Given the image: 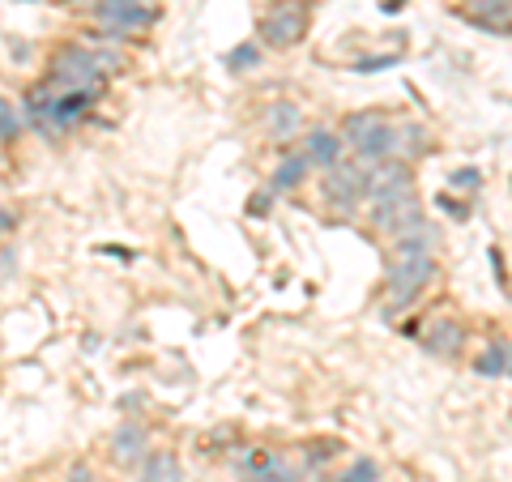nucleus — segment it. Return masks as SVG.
I'll return each mask as SVG.
<instances>
[{
    "label": "nucleus",
    "mask_w": 512,
    "mask_h": 482,
    "mask_svg": "<svg viewBox=\"0 0 512 482\" xmlns=\"http://www.w3.org/2000/svg\"><path fill=\"white\" fill-rule=\"evenodd\" d=\"M94 5H150V0H94Z\"/></svg>",
    "instance_id": "nucleus-27"
},
{
    "label": "nucleus",
    "mask_w": 512,
    "mask_h": 482,
    "mask_svg": "<svg viewBox=\"0 0 512 482\" xmlns=\"http://www.w3.org/2000/svg\"><path fill=\"white\" fill-rule=\"evenodd\" d=\"M457 13L495 39H508V30H512V0H461Z\"/></svg>",
    "instance_id": "nucleus-11"
},
{
    "label": "nucleus",
    "mask_w": 512,
    "mask_h": 482,
    "mask_svg": "<svg viewBox=\"0 0 512 482\" xmlns=\"http://www.w3.org/2000/svg\"><path fill=\"white\" fill-rule=\"evenodd\" d=\"M423 350L440 363H457L466 355V325H461L457 316H436L423 333Z\"/></svg>",
    "instance_id": "nucleus-10"
},
{
    "label": "nucleus",
    "mask_w": 512,
    "mask_h": 482,
    "mask_svg": "<svg viewBox=\"0 0 512 482\" xmlns=\"http://www.w3.org/2000/svg\"><path fill=\"white\" fill-rule=\"evenodd\" d=\"M261 60H265V52H261L256 43H239V47H231L222 64H227V73H231V77H248V73L261 69Z\"/></svg>",
    "instance_id": "nucleus-17"
},
{
    "label": "nucleus",
    "mask_w": 512,
    "mask_h": 482,
    "mask_svg": "<svg viewBox=\"0 0 512 482\" xmlns=\"http://www.w3.org/2000/svg\"><path fill=\"white\" fill-rule=\"evenodd\" d=\"M333 453H338V444H333V440H325V444H308V448H303V474H308V470H320V465H325Z\"/></svg>",
    "instance_id": "nucleus-20"
},
{
    "label": "nucleus",
    "mask_w": 512,
    "mask_h": 482,
    "mask_svg": "<svg viewBox=\"0 0 512 482\" xmlns=\"http://www.w3.org/2000/svg\"><path fill=\"white\" fill-rule=\"evenodd\" d=\"M338 137H342V150H350L355 163L376 167L393 150V120H389V111H380V107L350 111L338 128Z\"/></svg>",
    "instance_id": "nucleus-2"
},
{
    "label": "nucleus",
    "mask_w": 512,
    "mask_h": 482,
    "mask_svg": "<svg viewBox=\"0 0 512 482\" xmlns=\"http://www.w3.org/2000/svg\"><path fill=\"white\" fill-rule=\"evenodd\" d=\"M308 175H312V167L303 163V154L295 150H286L282 158H278V167H274V175H269V192H295V188H303L308 184Z\"/></svg>",
    "instance_id": "nucleus-16"
},
{
    "label": "nucleus",
    "mask_w": 512,
    "mask_h": 482,
    "mask_svg": "<svg viewBox=\"0 0 512 482\" xmlns=\"http://www.w3.org/2000/svg\"><path fill=\"white\" fill-rule=\"evenodd\" d=\"M338 482H380V461H376V457L350 461V470H346Z\"/></svg>",
    "instance_id": "nucleus-19"
},
{
    "label": "nucleus",
    "mask_w": 512,
    "mask_h": 482,
    "mask_svg": "<svg viewBox=\"0 0 512 482\" xmlns=\"http://www.w3.org/2000/svg\"><path fill=\"white\" fill-rule=\"evenodd\" d=\"M478 188H483V175L474 167H461V171L448 175V192H478Z\"/></svg>",
    "instance_id": "nucleus-21"
},
{
    "label": "nucleus",
    "mask_w": 512,
    "mask_h": 482,
    "mask_svg": "<svg viewBox=\"0 0 512 482\" xmlns=\"http://www.w3.org/2000/svg\"><path fill=\"white\" fill-rule=\"evenodd\" d=\"M431 150H436V141H431V128H427V124H419V120L393 124V150H389V158L414 167V163H419V158H427Z\"/></svg>",
    "instance_id": "nucleus-12"
},
{
    "label": "nucleus",
    "mask_w": 512,
    "mask_h": 482,
    "mask_svg": "<svg viewBox=\"0 0 512 482\" xmlns=\"http://www.w3.org/2000/svg\"><path fill=\"white\" fill-rule=\"evenodd\" d=\"M90 18H94V43H124V39H133L141 35V30H150L158 22V9L154 5H94L90 9Z\"/></svg>",
    "instance_id": "nucleus-6"
},
{
    "label": "nucleus",
    "mask_w": 512,
    "mask_h": 482,
    "mask_svg": "<svg viewBox=\"0 0 512 482\" xmlns=\"http://www.w3.org/2000/svg\"><path fill=\"white\" fill-rule=\"evenodd\" d=\"M299 154H303V163H308L312 171H329L333 163H342V158H346L338 128H325V124L303 128V133H299Z\"/></svg>",
    "instance_id": "nucleus-9"
},
{
    "label": "nucleus",
    "mask_w": 512,
    "mask_h": 482,
    "mask_svg": "<svg viewBox=\"0 0 512 482\" xmlns=\"http://www.w3.org/2000/svg\"><path fill=\"white\" fill-rule=\"evenodd\" d=\"M508 367H512L508 337H495V342H487V346L474 355V376H478V380H508Z\"/></svg>",
    "instance_id": "nucleus-15"
},
{
    "label": "nucleus",
    "mask_w": 512,
    "mask_h": 482,
    "mask_svg": "<svg viewBox=\"0 0 512 482\" xmlns=\"http://www.w3.org/2000/svg\"><path fill=\"white\" fill-rule=\"evenodd\" d=\"M150 448H154L150 427L137 423V419H124L116 431H111L107 457H111V465H116V470H137V465L150 457Z\"/></svg>",
    "instance_id": "nucleus-8"
},
{
    "label": "nucleus",
    "mask_w": 512,
    "mask_h": 482,
    "mask_svg": "<svg viewBox=\"0 0 512 482\" xmlns=\"http://www.w3.org/2000/svg\"><path fill=\"white\" fill-rule=\"evenodd\" d=\"M141 478L137 482H184V465L175 448H150V457L137 465Z\"/></svg>",
    "instance_id": "nucleus-14"
},
{
    "label": "nucleus",
    "mask_w": 512,
    "mask_h": 482,
    "mask_svg": "<svg viewBox=\"0 0 512 482\" xmlns=\"http://www.w3.org/2000/svg\"><path fill=\"white\" fill-rule=\"evenodd\" d=\"M487 256H491V269H495V282H500V291H504V286H508V278H504V273H508V269H504V248H491Z\"/></svg>",
    "instance_id": "nucleus-25"
},
{
    "label": "nucleus",
    "mask_w": 512,
    "mask_h": 482,
    "mask_svg": "<svg viewBox=\"0 0 512 482\" xmlns=\"http://www.w3.org/2000/svg\"><path fill=\"white\" fill-rule=\"evenodd\" d=\"M9 227H13V214H9V210H0V235H5Z\"/></svg>",
    "instance_id": "nucleus-28"
},
{
    "label": "nucleus",
    "mask_w": 512,
    "mask_h": 482,
    "mask_svg": "<svg viewBox=\"0 0 512 482\" xmlns=\"http://www.w3.org/2000/svg\"><path fill=\"white\" fill-rule=\"evenodd\" d=\"M0 163H5V158H0Z\"/></svg>",
    "instance_id": "nucleus-29"
},
{
    "label": "nucleus",
    "mask_w": 512,
    "mask_h": 482,
    "mask_svg": "<svg viewBox=\"0 0 512 482\" xmlns=\"http://www.w3.org/2000/svg\"><path fill=\"white\" fill-rule=\"evenodd\" d=\"M265 205H269V192H261V197H252V201H248V210H252V214H269Z\"/></svg>",
    "instance_id": "nucleus-26"
},
{
    "label": "nucleus",
    "mask_w": 512,
    "mask_h": 482,
    "mask_svg": "<svg viewBox=\"0 0 512 482\" xmlns=\"http://www.w3.org/2000/svg\"><path fill=\"white\" fill-rule=\"evenodd\" d=\"M320 205L338 214H355L359 205H367V167L342 158L329 171H320Z\"/></svg>",
    "instance_id": "nucleus-5"
},
{
    "label": "nucleus",
    "mask_w": 512,
    "mask_h": 482,
    "mask_svg": "<svg viewBox=\"0 0 512 482\" xmlns=\"http://www.w3.org/2000/svg\"><path fill=\"white\" fill-rule=\"evenodd\" d=\"M239 482H299L303 465H291V457L274 453V448H244L235 461Z\"/></svg>",
    "instance_id": "nucleus-7"
},
{
    "label": "nucleus",
    "mask_w": 512,
    "mask_h": 482,
    "mask_svg": "<svg viewBox=\"0 0 512 482\" xmlns=\"http://www.w3.org/2000/svg\"><path fill=\"white\" fill-rule=\"evenodd\" d=\"M261 128H265V137L274 141V146H286V141H299V133H303L308 124H303V107H299V103L282 99V103H269V107H265Z\"/></svg>",
    "instance_id": "nucleus-13"
},
{
    "label": "nucleus",
    "mask_w": 512,
    "mask_h": 482,
    "mask_svg": "<svg viewBox=\"0 0 512 482\" xmlns=\"http://www.w3.org/2000/svg\"><path fill=\"white\" fill-rule=\"evenodd\" d=\"M397 60H402L397 52H380V56H359L355 64H350V69H355V73H380V69H393Z\"/></svg>",
    "instance_id": "nucleus-22"
},
{
    "label": "nucleus",
    "mask_w": 512,
    "mask_h": 482,
    "mask_svg": "<svg viewBox=\"0 0 512 482\" xmlns=\"http://www.w3.org/2000/svg\"><path fill=\"white\" fill-rule=\"evenodd\" d=\"M22 111H18V103H9L5 94H0V141H18L22 137Z\"/></svg>",
    "instance_id": "nucleus-18"
},
{
    "label": "nucleus",
    "mask_w": 512,
    "mask_h": 482,
    "mask_svg": "<svg viewBox=\"0 0 512 482\" xmlns=\"http://www.w3.org/2000/svg\"><path fill=\"white\" fill-rule=\"evenodd\" d=\"M427 214H423V201H419V188H402V192H384V197L367 201V227L384 239H397V235H410L414 227H423Z\"/></svg>",
    "instance_id": "nucleus-4"
},
{
    "label": "nucleus",
    "mask_w": 512,
    "mask_h": 482,
    "mask_svg": "<svg viewBox=\"0 0 512 482\" xmlns=\"http://www.w3.org/2000/svg\"><path fill=\"white\" fill-rule=\"evenodd\" d=\"M312 30V0H269V9L256 22V35H261V52H291L308 39Z\"/></svg>",
    "instance_id": "nucleus-3"
},
{
    "label": "nucleus",
    "mask_w": 512,
    "mask_h": 482,
    "mask_svg": "<svg viewBox=\"0 0 512 482\" xmlns=\"http://www.w3.org/2000/svg\"><path fill=\"white\" fill-rule=\"evenodd\" d=\"M436 248H440V231L431 227V222L393 239V261L384 269V295L389 299H384V308H380L389 320L397 312H406L410 303H419V295L436 282V273H440Z\"/></svg>",
    "instance_id": "nucleus-1"
},
{
    "label": "nucleus",
    "mask_w": 512,
    "mask_h": 482,
    "mask_svg": "<svg viewBox=\"0 0 512 482\" xmlns=\"http://www.w3.org/2000/svg\"><path fill=\"white\" fill-rule=\"evenodd\" d=\"M436 205H440V210H444L448 218H457V222H466V218H470V201H466V197L457 201L453 192H440V197H436Z\"/></svg>",
    "instance_id": "nucleus-23"
},
{
    "label": "nucleus",
    "mask_w": 512,
    "mask_h": 482,
    "mask_svg": "<svg viewBox=\"0 0 512 482\" xmlns=\"http://www.w3.org/2000/svg\"><path fill=\"white\" fill-rule=\"evenodd\" d=\"M64 482H94V470H90L86 461H73L69 474H64Z\"/></svg>",
    "instance_id": "nucleus-24"
}]
</instances>
